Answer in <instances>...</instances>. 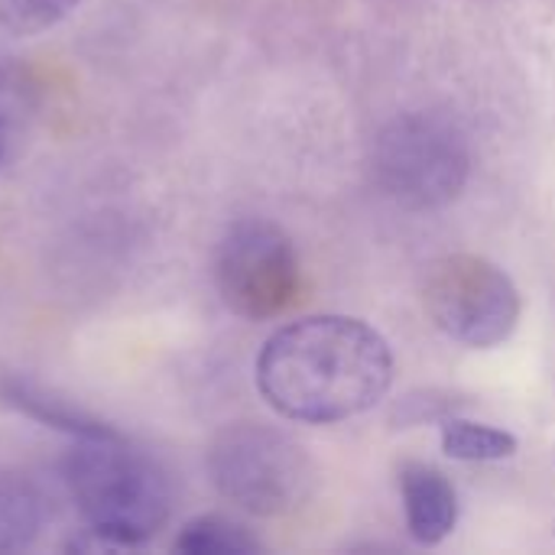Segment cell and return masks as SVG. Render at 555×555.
Returning a JSON list of instances; mask_svg holds the SVG:
<instances>
[{
	"mask_svg": "<svg viewBox=\"0 0 555 555\" xmlns=\"http://www.w3.org/2000/svg\"><path fill=\"white\" fill-rule=\"evenodd\" d=\"M393 384L387 341L348 315L299 319L267 338L257 358L263 400L296 423H338L371 410Z\"/></svg>",
	"mask_w": 555,
	"mask_h": 555,
	"instance_id": "6da1fadb",
	"label": "cell"
},
{
	"mask_svg": "<svg viewBox=\"0 0 555 555\" xmlns=\"http://www.w3.org/2000/svg\"><path fill=\"white\" fill-rule=\"evenodd\" d=\"M172 550L185 555H254L263 546L234 520L218 517V514H205L189 520L179 537L172 540Z\"/></svg>",
	"mask_w": 555,
	"mask_h": 555,
	"instance_id": "30bf717a",
	"label": "cell"
},
{
	"mask_svg": "<svg viewBox=\"0 0 555 555\" xmlns=\"http://www.w3.org/2000/svg\"><path fill=\"white\" fill-rule=\"evenodd\" d=\"M0 156H3V124H0Z\"/></svg>",
	"mask_w": 555,
	"mask_h": 555,
	"instance_id": "4fadbf2b",
	"label": "cell"
},
{
	"mask_svg": "<svg viewBox=\"0 0 555 555\" xmlns=\"http://www.w3.org/2000/svg\"><path fill=\"white\" fill-rule=\"evenodd\" d=\"M442 449L455 462H501L517 452V439L504 429L446 416L442 420Z\"/></svg>",
	"mask_w": 555,
	"mask_h": 555,
	"instance_id": "8fae6325",
	"label": "cell"
},
{
	"mask_svg": "<svg viewBox=\"0 0 555 555\" xmlns=\"http://www.w3.org/2000/svg\"><path fill=\"white\" fill-rule=\"evenodd\" d=\"M423 306L439 332L468 348H494L507 341L520 319V293L514 280L498 263L475 254L436 260L423 280Z\"/></svg>",
	"mask_w": 555,
	"mask_h": 555,
	"instance_id": "277c9868",
	"label": "cell"
},
{
	"mask_svg": "<svg viewBox=\"0 0 555 555\" xmlns=\"http://www.w3.org/2000/svg\"><path fill=\"white\" fill-rule=\"evenodd\" d=\"M377 176L393 202L416 211L439 208L452 202L468 179L465 137L442 117H400L380 133Z\"/></svg>",
	"mask_w": 555,
	"mask_h": 555,
	"instance_id": "5b68a950",
	"label": "cell"
},
{
	"mask_svg": "<svg viewBox=\"0 0 555 555\" xmlns=\"http://www.w3.org/2000/svg\"><path fill=\"white\" fill-rule=\"evenodd\" d=\"M400 491H403V511H406V530L416 543L436 546L442 543L455 524H459V494L452 481L433 468L410 462L400 472Z\"/></svg>",
	"mask_w": 555,
	"mask_h": 555,
	"instance_id": "52a82bcc",
	"label": "cell"
},
{
	"mask_svg": "<svg viewBox=\"0 0 555 555\" xmlns=\"http://www.w3.org/2000/svg\"><path fill=\"white\" fill-rule=\"evenodd\" d=\"M0 397L7 406L46 423V426H55V429H65L78 439H91V436H111L114 429H107L104 423L91 420L88 413H81L78 406L65 403V400H55L49 397L42 387H33L20 377H3L0 380Z\"/></svg>",
	"mask_w": 555,
	"mask_h": 555,
	"instance_id": "ba28073f",
	"label": "cell"
},
{
	"mask_svg": "<svg viewBox=\"0 0 555 555\" xmlns=\"http://www.w3.org/2000/svg\"><path fill=\"white\" fill-rule=\"evenodd\" d=\"M81 0H0V26L13 36H36L62 23Z\"/></svg>",
	"mask_w": 555,
	"mask_h": 555,
	"instance_id": "7c38bea8",
	"label": "cell"
},
{
	"mask_svg": "<svg viewBox=\"0 0 555 555\" xmlns=\"http://www.w3.org/2000/svg\"><path fill=\"white\" fill-rule=\"evenodd\" d=\"M65 485L88 520L72 553H127L150 543L172 514V485L143 452L117 433L78 439L65 459Z\"/></svg>",
	"mask_w": 555,
	"mask_h": 555,
	"instance_id": "7a4b0ae2",
	"label": "cell"
},
{
	"mask_svg": "<svg viewBox=\"0 0 555 555\" xmlns=\"http://www.w3.org/2000/svg\"><path fill=\"white\" fill-rule=\"evenodd\" d=\"M215 283L224 306L250 322H263L293 306L299 293V257L283 228L263 218L231 224L218 244Z\"/></svg>",
	"mask_w": 555,
	"mask_h": 555,
	"instance_id": "8992f818",
	"label": "cell"
},
{
	"mask_svg": "<svg viewBox=\"0 0 555 555\" xmlns=\"http://www.w3.org/2000/svg\"><path fill=\"white\" fill-rule=\"evenodd\" d=\"M42 527L39 491L13 472H0V553L26 550Z\"/></svg>",
	"mask_w": 555,
	"mask_h": 555,
	"instance_id": "9c48e42d",
	"label": "cell"
},
{
	"mask_svg": "<svg viewBox=\"0 0 555 555\" xmlns=\"http://www.w3.org/2000/svg\"><path fill=\"white\" fill-rule=\"evenodd\" d=\"M208 475L221 498L257 517L293 514L315 485L302 446L263 423L224 426L208 446Z\"/></svg>",
	"mask_w": 555,
	"mask_h": 555,
	"instance_id": "3957f363",
	"label": "cell"
}]
</instances>
